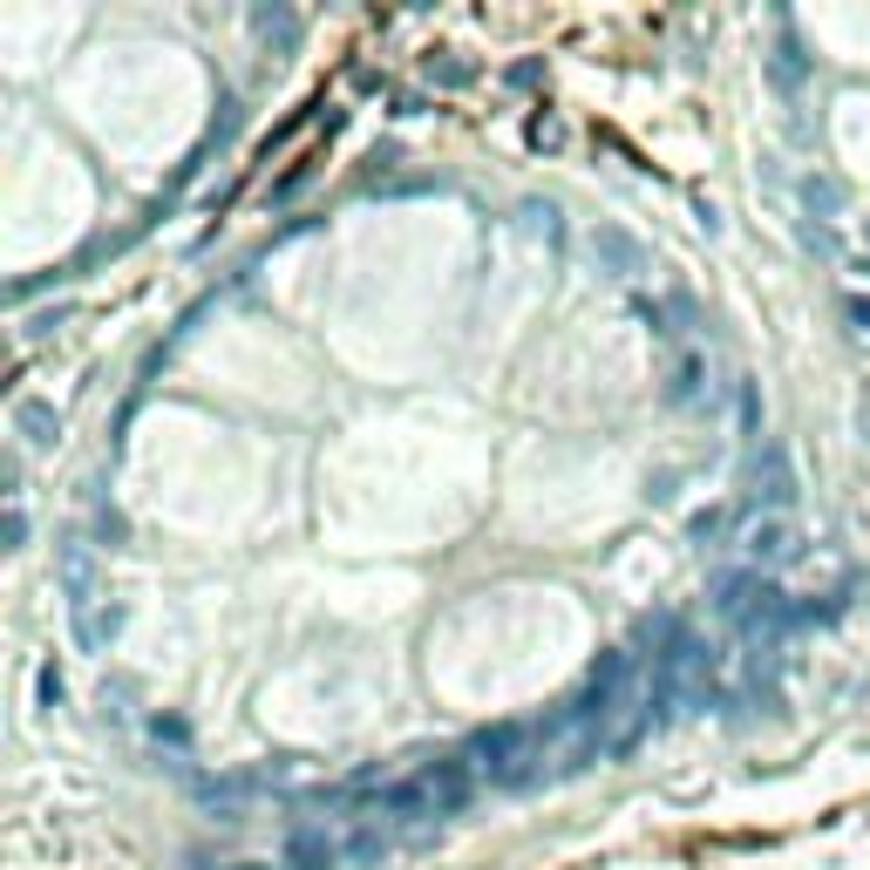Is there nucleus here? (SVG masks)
Segmentation results:
<instances>
[{
	"mask_svg": "<svg viewBox=\"0 0 870 870\" xmlns=\"http://www.w3.org/2000/svg\"><path fill=\"white\" fill-rule=\"evenodd\" d=\"M741 544H748V565H782V558L796 552V530L769 517V524H755V530H748Z\"/></svg>",
	"mask_w": 870,
	"mask_h": 870,
	"instance_id": "obj_4",
	"label": "nucleus"
},
{
	"mask_svg": "<svg viewBox=\"0 0 870 870\" xmlns=\"http://www.w3.org/2000/svg\"><path fill=\"white\" fill-rule=\"evenodd\" d=\"M62 585H69V626H75V639H82L89 652L117 639L123 613H102V591H95V558H89V544H82V537H69V552H62Z\"/></svg>",
	"mask_w": 870,
	"mask_h": 870,
	"instance_id": "obj_1",
	"label": "nucleus"
},
{
	"mask_svg": "<svg viewBox=\"0 0 870 870\" xmlns=\"http://www.w3.org/2000/svg\"><path fill=\"white\" fill-rule=\"evenodd\" d=\"M469 782H476L469 761L456 755V761H435V769L408 776L402 789H388V796H381V809H395V816H449V809H463Z\"/></svg>",
	"mask_w": 870,
	"mask_h": 870,
	"instance_id": "obj_2",
	"label": "nucleus"
},
{
	"mask_svg": "<svg viewBox=\"0 0 870 870\" xmlns=\"http://www.w3.org/2000/svg\"><path fill=\"white\" fill-rule=\"evenodd\" d=\"M524 741H530V728H489V735H476L469 741V776H489V782H517L524 776Z\"/></svg>",
	"mask_w": 870,
	"mask_h": 870,
	"instance_id": "obj_3",
	"label": "nucleus"
},
{
	"mask_svg": "<svg viewBox=\"0 0 870 870\" xmlns=\"http://www.w3.org/2000/svg\"><path fill=\"white\" fill-rule=\"evenodd\" d=\"M850 320H857V334H870V306L863 300H850Z\"/></svg>",
	"mask_w": 870,
	"mask_h": 870,
	"instance_id": "obj_7",
	"label": "nucleus"
},
{
	"mask_svg": "<svg viewBox=\"0 0 870 870\" xmlns=\"http://www.w3.org/2000/svg\"><path fill=\"white\" fill-rule=\"evenodd\" d=\"M14 435H21V443H54V435H62V415H54L48 402H14Z\"/></svg>",
	"mask_w": 870,
	"mask_h": 870,
	"instance_id": "obj_5",
	"label": "nucleus"
},
{
	"mask_svg": "<svg viewBox=\"0 0 870 870\" xmlns=\"http://www.w3.org/2000/svg\"><path fill=\"white\" fill-rule=\"evenodd\" d=\"M694 381H700V361L687 354V361L674 367V388H667V395H674V402H687V395H694Z\"/></svg>",
	"mask_w": 870,
	"mask_h": 870,
	"instance_id": "obj_6",
	"label": "nucleus"
}]
</instances>
